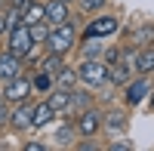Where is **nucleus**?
Here are the masks:
<instances>
[{"mask_svg": "<svg viewBox=\"0 0 154 151\" xmlns=\"http://www.w3.org/2000/svg\"><path fill=\"white\" fill-rule=\"evenodd\" d=\"M77 40V34H74V25L71 22H62V25H53L46 34V46H49V53H59V56H65L68 49L74 46Z\"/></svg>", "mask_w": 154, "mask_h": 151, "instance_id": "f257e3e1", "label": "nucleus"}, {"mask_svg": "<svg viewBox=\"0 0 154 151\" xmlns=\"http://www.w3.org/2000/svg\"><path fill=\"white\" fill-rule=\"evenodd\" d=\"M77 80L86 83L89 90H93V86L108 83V65H102L99 59H83L80 65H77Z\"/></svg>", "mask_w": 154, "mask_h": 151, "instance_id": "f03ea898", "label": "nucleus"}, {"mask_svg": "<svg viewBox=\"0 0 154 151\" xmlns=\"http://www.w3.org/2000/svg\"><path fill=\"white\" fill-rule=\"evenodd\" d=\"M6 49H9V53H16V56H28L31 49H34L31 31H28V25H25V22L9 25V40H6Z\"/></svg>", "mask_w": 154, "mask_h": 151, "instance_id": "7ed1b4c3", "label": "nucleus"}, {"mask_svg": "<svg viewBox=\"0 0 154 151\" xmlns=\"http://www.w3.org/2000/svg\"><path fill=\"white\" fill-rule=\"evenodd\" d=\"M31 93H34V86H31V80H25L22 74H19V77H12V80H6V90L0 93V96H3V99H6L9 105H19V102H25V99H28Z\"/></svg>", "mask_w": 154, "mask_h": 151, "instance_id": "20e7f679", "label": "nucleus"}, {"mask_svg": "<svg viewBox=\"0 0 154 151\" xmlns=\"http://www.w3.org/2000/svg\"><path fill=\"white\" fill-rule=\"evenodd\" d=\"M99 130H102V114H99V111L83 108L80 114H77V133H80V136H86V139H93Z\"/></svg>", "mask_w": 154, "mask_h": 151, "instance_id": "39448f33", "label": "nucleus"}, {"mask_svg": "<svg viewBox=\"0 0 154 151\" xmlns=\"http://www.w3.org/2000/svg\"><path fill=\"white\" fill-rule=\"evenodd\" d=\"M117 28H120V22L114 16H99V19H93L86 25V34L83 37H111Z\"/></svg>", "mask_w": 154, "mask_h": 151, "instance_id": "423d86ee", "label": "nucleus"}, {"mask_svg": "<svg viewBox=\"0 0 154 151\" xmlns=\"http://www.w3.org/2000/svg\"><path fill=\"white\" fill-rule=\"evenodd\" d=\"M148 93H151V83H148L145 74H142L139 80H130V83H126V105H139V102H145Z\"/></svg>", "mask_w": 154, "mask_h": 151, "instance_id": "0eeeda50", "label": "nucleus"}, {"mask_svg": "<svg viewBox=\"0 0 154 151\" xmlns=\"http://www.w3.org/2000/svg\"><path fill=\"white\" fill-rule=\"evenodd\" d=\"M22 74V56H16V53H6L0 56V80H12V77H19Z\"/></svg>", "mask_w": 154, "mask_h": 151, "instance_id": "6e6552de", "label": "nucleus"}, {"mask_svg": "<svg viewBox=\"0 0 154 151\" xmlns=\"http://www.w3.org/2000/svg\"><path fill=\"white\" fill-rule=\"evenodd\" d=\"M43 9H46L43 19H46L49 25H62V22H68V16H71L65 0H49V3H43Z\"/></svg>", "mask_w": 154, "mask_h": 151, "instance_id": "1a4fd4ad", "label": "nucleus"}, {"mask_svg": "<svg viewBox=\"0 0 154 151\" xmlns=\"http://www.w3.org/2000/svg\"><path fill=\"white\" fill-rule=\"evenodd\" d=\"M9 123H12L16 130H25V127H31V105L19 102L16 108H9Z\"/></svg>", "mask_w": 154, "mask_h": 151, "instance_id": "9d476101", "label": "nucleus"}, {"mask_svg": "<svg viewBox=\"0 0 154 151\" xmlns=\"http://www.w3.org/2000/svg\"><path fill=\"white\" fill-rule=\"evenodd\" d=\"M53 117H56V111L49 108V102H37L31 108V127H46Z\"/></svg>", "mask_w": 154, "mask_h": 151, "instance_id": "9b49d317", "label": "nucleus"}, {"mask_svg": "<svg viewBox=\"0 0 154 151\" xmlns=\"http://www.w3.org/2000/svg\"><path fill=\"white\" fill-rule=\"evenodd\" d=\"M46 102H49V108H53L56 114H65V111L71 108V90H62V86H59V90L49 96Z\"/></svg>", "mask_w": 154, "mask_h": 151, "instance_id": "f8f14e48", "label": "nucleus"}, {"mask_svg": "<svg viewBox=\"0 0 154 151\" xmlns=\"http://www.w3.org/2000/svg\"><path fill=\"white\" fill-rule=\"evenodd\" d=\"M43 16H46V9H43V3H37V0H34V3H28V6L22 9V22H25V25L43 22Z\"/></svg>", "mask_w": 154, "mask_h": 151, "instance_id": "ddd939ff", "label": "nucleus"}, {"mask_svg": "<svg viewBox=\"0 0 154 151\" xmlns=\"http://www.w3.org/2000/svg\"><path fill=\"white\" fill-rule=\"evenodd\" d=\"M136 71H139V74H151V71H154V49H151V46H145L142 53H139Z\"/></svg>", "mask_w": 154, "mask_h": 151, "instance_id": "4468645a", "label": "nucleus"}, {"mask_svg": "<svg viewBox=\"0 0 154 151\" xmlns=\"http://www.w3.org/2000/svg\"><path fill=\"white\" fill-rule=\"evenodd\" d=\"M62 68H65V56H59V53H49L40 62V71H46V74H59Z\"/></svg>", "mask_w": 154, "mask_h": 151, "instance_id": "2eb2a0df", "label": "nucleus"}, {"mask_svg": "<svg viewBox=\"0 0 154 151\" xmlns=\"http://www.w3.org/2000/svg\"><path fill=\"white\" fill-rule=\"evenodd\" d=\"M114 65H117V68H111V71H108V80H111V83H126V80H130V74H133V68H126L120 59L114 62Z\"/></svg>", "mask_w": 154, "mask_h": 151, "instance_id": "dca6fc26", "label": "nucleus"}, {"mask_svg": "<svg viewBox=\"0 0 154 151\" xmlns=\"http://www.w3.org/2000/svg\"><path fill=\"white\" fill-rule=\"evenodd\" d=\"M99 37H83V43H80V53H83V59H96L99 56Z\"/></svg>", "mask_w": 154, "mask_h": 151, "instance_id": "f3484780", "label": "nucleus"}, {"mask_svg": "<svg viewBox=\"0 0 154 151\" xmlns=\"http://www.w3.org/2000/svg\"><path fill=\"white\" fill-rule=\"evenodd\" d=\"M28 31H31V40L34 43H46V34H49V28L43 22H34V25H28Z\"/></svg>", "mask_w": 154, "mask_h": 151, "instance_id": "a211bd4d", "label": "nucleus"}, {"mask_svg": "<svg viewBox=\"0 0 154 151\" xmlns=\"http://www.w3.org/2000/svg\"><path fill=\"white\" fill-rule=\"evenodd\" d=\"M74 83H77V71L62 68L59 71V86H62V90H74Z\"/></svg>", "mask_w": 154, "mask_h": 151, "instance_id": "6ab92c4d", "label": "nucleus"}, {"mask_svg": "<svg viewBox=\"0 0 154 151\" xmlns=\"http://www.w3.org/2000/svg\"><path fill=\"white\" fill-rule=\"evenodd\" d=\"M49 83H53V74H46V71H40L37 77L31 80V86L34 90H49Z\"/></svg>", "mask_w": 154, "mask_h": 151, "instance_id": "aec40b11", "label": "nucleus"}, {"mask_svg": "<svg viewBox=\"0 0 154 151\" xmlns=\"http://www.w3.org/2000/svg\"><path fill=\"white\" fill-rule=\"evenodd\" d=\"M151 37H154V28L148 25V28H142V31H136V46L142 43V46H148L151 43Z\"/></svg>", "mask_w": 154, "mask_h": 151, "instance_id": "412c9836", "label": "nucleus"}, {"mask_svg": "<svg viewBox=\"0 0 154 151\" xmlns=\"http://www.w3.org/2000/svg\"><path fill=\"white\" fill-rule=\"evenodd\" d=\"M105 123H108L111 130H114V127H117V130H123V127H126V120H123V114H120V111H111Z\"/></svg>", "mask_w": 154, "mask_h": 151, "instance_id": "4be33fe9", "label": "nucleus"}, {"mask_svg": "<svg viewBox=\"0 0 154 151\" xmlns=\"http://www.w3.org/2000/svg\"><path fill=\"white\" fill-rule=\"evenodd\" d=\"M3 123H9V102L0 96V127H3Z\"/></svg>", "mask_w": 154, "mask_h": 151, "instance_id": "5701e85b", "label": "nucleus"}, {"mask_svg": "<svg viewBox=\"0 0 154 151\" xmlns=\"http://www.w3.org/2000/svg\"><path fill=\"white\" fill-rule=\"evenodd\" d=\"M71 105H74V108H83V105H86V93H74V90H71Z\"/></svg>", "mask_w": 154, "mask_h": 151, "instance_id": "b1692460", "label": "nucleus"}, {"mask_svg": "<svg viewBox=\"0 0 154 151\" xmlns=\"http://www.w3.org/2000/svg\"><path fill=\"white\" fill-rule=\"evenodd\" d=\"M105 3H108V0H80V6H83V9H102Z\"/></svg>", "mask_w": 154, "mask_h": 151, "instance_id": "393cba45", "label": "nucleus"}, {"mask_svg": "<svg viewBox=\"0 0 154 151\" xmlns=\"http://www.w3.org/2000/svg\"><path fill=\"white\" fill-rule=\"evenodd\" d=\"M56 139H59L62 145H68V142H71V127H62V130L56 133Z\"/></svg>", "mask_w": 154, "mask_h": 151, "instance_id": "a878e982", "label": "nucleus"}, {"mask_svg": "<svg viewBox=\"0 0 154 151\" xmlns=\"http://www.w3.org/2000/svg\"><path fill=\"white\" fill-rule=\"evenodd\" d=\"M111 148H114V151H130V148H133V145H130V142H123V139H120V142H114V145H111Z\"/></svg>", "mask_w": 154, "mask_h": 151, "instance_id": "bb28decb", "label": "nucleus"}, {"mask_svg": "<svg viewBox=\"0 0 154 151\" xmlns=\"http://www.w3.org/2000/svg\"><path fill=\"white\" fill-rule=\"evenodd\" d=\"M25 151H43V145H40V142H28V145H25Z\"/></svg>", "mask_w": 154, "mask_h": 151, "instance_id": "cd10ccee", "label": "nucleus"}, {"mask_svg": "<svg viewBox=\"0 0 154 151\" xmlns=\"http://www.w3.org/2000/svg\"><path fill=\"white\" fill-rule=\"evenodd\" d=\"M6 31V16H0V34Z\"/></svg>", "mask_w": 154, "mask_h": 151, "instance_id": "c85d7f7f", "label": "nucleus"}, {"mask_svg": "<svg viewBox=\"0 0 154 151\" xmlns=\"http://www.w3.org/2000/svg\"><path fill=\"white\" fill-rule=\"evenodd\" d=\"M151 105H154V93H151Z\"/></svg>", "mask_w": 154, "mask_h": 151, "instance_id": "c756f323", "label": "nucleus"}, {"mask_svg": "<svg viewBox=\"0 0 154 151\" xmlns=\"http://www.w3.org/2000/svg\"><path fill=\"white\" fill-rule=\"evenodd\" d=\"M65 3H71V0H65Z\"/></svg>", "mask_w": 154, "mask_h": 151, "instance_id": "7c9ffc66", "label": "nucleus"}]
</instances>
